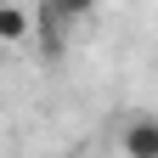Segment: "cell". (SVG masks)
I'll return each mask as SVG.
<instances>
[{"instance_id":"cell-3","label":"cell","mask_w":158,"mask_h":158,"mask_svg":"<svg viewBox=\"0 0 158 158\" xmlns=\"http://www.w3.org/2000/svg\"><path fill=\"white\" fill-rule=\"evenodd\" d=\"M28 34H34V17H28L23 6L6 0V6H0V45H23Z\"/></svg>"},{"instance_id":"cell-2","label":"cell","mask_w":158,"mask_h":158,"mask_svg":"<svg viewBox=\"0 0 158 158\" xmlns=\"http://www.w3.org/2000/svg\"><path fill=\"white\" fill-rule=\"evenodd\" d=\"M96 11V0H40V23H51V28H73V23H85V17Z\"/></svg>"},{"instance_id":"cell-4","label":"cell","mask_w":158,"mask_h":158,"mask_svg":"<svg viewBox=\"0 0 158 158\" xmlns=\"http://www.w3.org/2000/svg\"><path fill=\"white\" fill-rule=\"evenodd\" d=\"M0 6H6V0H0Z\"/></svg>"},{"instance_id":"cell-1","label":"cell","mask_w":158,"mask_h":158,"mask_svg":"<svg viewBox=\"0 0 158 158\" xmlns=\"http://www.w3.org/2000/svg\"><path fill=\"white\" fill-rule=\"evenodd\" d=\"M118 141H124V158H158V118L152 113H135Z\"/></svg>"}]
</instances>
